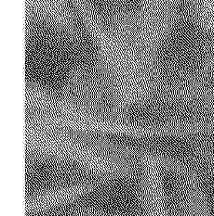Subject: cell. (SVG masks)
<instances>
[{
    "label": "cell",
    "mask_w": 214,
    "mask_h": 216,
    "mask_svg": "<svg viewBox=\"0 0 214 216\" xmlns=\"http://www.w3.org/2000/svg\"><path fill=\"white\" fill-rule=\"evenodd\" d=\"M107 183L108 181L102 179H87L51 186L27 193L25 198V212L27 214H34L65 205H72L77 200L97 192Z\"/></svg>",
    "instance_id": "cell-1"
}]
</instances>
